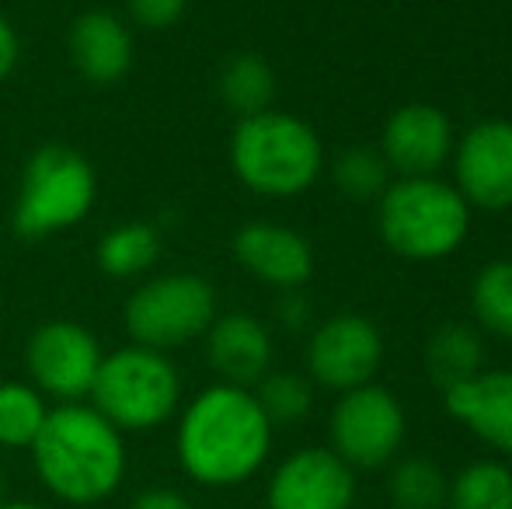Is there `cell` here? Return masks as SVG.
I'll return each instance as SVG.
<instances>
[{
  "label": "cell",
  "mask_w": 512,
  "mask_h": 509,
  "mask_svg": "<svg viewBox=\"0 0 512 509\" xmlns=\"http://www.w3.org/2000/svg\"><path fill=\"white\" fill-rule=\"evenodd\" d=\"M175 419L178 468L203 489L248 485L265 468L276 440V426L255 391L223 381L192 394Z\"/></svg>",
  "instance_id": "cell-1"
},
{
  "label": "cell",
  "mask_w": 512,
  "mask_h": 509,
  "mask_svg": "<svg viewBox=\"0 0 512 509\" xmlns=\"http://www.w3.org/2000/svg\"><path fill=\"white\" fill-rule=\"evenodd\" d=\"M39 485L63 506H98L119 492L129 471L126 433L88 401L49 408L28 447Z\"/></svg>",
  "instance_id": "cell-2"
},
{
  "label": "cell",
  "mask_w": 512,
  "mask_h": 509,
  "mask_svg": "<svg viewBox=\"0 0 512 509\" xmlns=\"http://www.w3.org/2000/svg\"><path fill=\"white\" fill-rule=\"evenodd\" d=\"M227 161L248 192L265 199H297L324 171L317 129L293 112L265 109L241 116L230 133Z\"/></svg>",
  "instance_id": "cell-3"
},
{
  "label": "cell",
  "mask_w": 512,
  "mask_h": 509,
  "mask_svg": "<svg viewBox=\"0 0 512 509\" xmlns=\"http://www.w3.org/2000/svg\"><path fill=\"white\" fill-rule=\"evenodd\" d=\"M471 206L436 175L394 178L377 199L380 241L405 262H443L471 234Z\"/></svg>",
  "instance_id": "cell-4"
},
{
  "label": "cell",
  "mask_w": 512,
  "mask_h": 509,
  "mask_svg": "<svg viewBox=\"0 0 512 509\" xmlns=\"http://www.w3.org/2000/svg\"><path fill=\"white\" fill-rule=\"evenodd\" d=\"M88 398L119 433H157L178 415L185 384L168 353L129 342L102 356Z\"/></svg>",
  "instance_id": "cell-5"
},
{
  "label": "cell",
  "mask_w": 512,
  "mask_h": 509,
  "mask_svg": "<svg viewBox=\"0 0 512 509\" xmlns=\"http://www.w3.org/2000/svg\"><path fill=\"white\" fill-rule=\"evenodd\" d=\"M98 199V175L81 150L42 143L21 168L11 227L25 241H46L74 231Z\"/></svg>",
  "instance_id": "cell-6"
},
{
  "label": "cell",
  "mask_w": 512,
  "mask_h": 509,
  "mask_svg": "<svg viewBox=\"0 0 512 509\" xmlns=\"http://www.w3.org/2000/svg\"><path fill=\"white\" fill-rule=\"evenodd\" d=\"M216 314L220 304L213 283L199 272L178 269L136 283L122 307V325L136 346L175 353L203 339Z\"/></svg>",
  "instance_id": "cell-7"
},
{
  "label": "cell",
  "mask_w": 512,
  "mask_h": 509,
  "mask_svg": "<svg viewBox=\"0 0 512 509\" xmlns=\"http://www.w3.org/2000/svg\"><path fill=\"white\" fill-rule=\"evenodd\" d=\"M328 433L331 450L352 471H373L398 457L408 436V415L391 387L370 381L338 394L328 419Z\"/></svg>",
  "instance_id": "cell-8"
},
{
  "label": "cell",
  "mask_w": 512,
  "mask_h": 509,
  "mask_svg": "<svg viewBox=\"0 0 512 509\" xmlns=\"http://www.w3.org/2000/svg\"><path fill=\"white\" fill-rule=\"evenodd\" d=\"M102 356V342L88 325L67 318L42 321L25 339L28 384L39 387L56 405L88 401Z\"/></svg>",
  "instance_id": "cell-9"
},
{
  "label": "cell",
  "mask_w": 512,
  "mask_h": 509,
  "mask_svg": "<svg viewBox=\"0 0 512 509\" xmlns=\"http://www.w3.org/2000/svg\"><path fill=\"white\" fill-rule=\"evenodd\" d=\"M384 363V335L363 314H331L307 339V377L328 391H352L373 381Z\"/></svg>",
  "instance_id": "cell-10"
},
{
  "label": "cell",
  "mask_w": 512,
  "mask_h": 509,
  "mask_svg": "<svg viewBox=\"0 0 512 509\" xmlns=\"http://www.w3.org/2000/svg\"><path fill=\"white\" fill-rule=\"evenodd\" d=\"M453 185L471 210H512V123L481 119L457 136L450 154Z\"/></svg>",
  "instance_id": "cell-11"
},
{
  "label": "cell",
  "mask_w": 512,
  "mask_h": 509,
  "mask_svg": "<svg viewBox=\"0 0 512 509\" xmlns=\"http://www.w3.org/2000/svg\"><path fill=\"white\" fill-rule=\"evenodd\" d=\"M356 471L331 447H300L272 468L265 509H352Z\"/></svg>",
  "instance_id": "cell-12"
},
{
  "label": "cell",
  "mask_w": 512,
  "mask_h": 509,
  "mask_svg": "<svg viewBox=\"0 0 512 509\" xmlns=\"http://www.w3.org/2000/svg\"><path fill=\"white\" fill-rule=\"evenodd\" d=\"M453 143L457 133L439 105L408 102L387 116L377 150L398 178H415L436 175L443 164H450Z\"/></svg>",
  "instance_id": "cell-13"
},
{
  "label": "cell",
  "mask_w": 512,
  "mask_h": 509,
  "mask_svg": "<svg viewBox=\"0 0 512 509\" xmlns=\"http://www.w3.org/2000/svg\"><path fill=\"white\" fill-rule=\"evenodd\" d=\"M234 262L272 290H304L314 276V248L300 231L276 220H248L230 241Z\"/></svg>",
  "instance_id": "cell-14"
},
{
  "label": "cell",
  "mask_w": 512,
  "mask_h": 509,
  "mask_svg": "<svg viewBox=\"0 0 512 509\" xmlns=\"http://www.w3.org/2000/svg\"><path fill=\"white\" fill-rule=\"evenodd\" d=\"M67 53L81 81L95 84V88L119 84L136 60L133 25L108 7H88L70 25Z\"/></svg>",
  "instance_id": "cell-15"
},
{
  "label": "cell",
  "mask_w": 512,
  "mask_h": 509,
  "mask_svg": "<svg viewBox=\"0 0 512 509\" xmlns=\"http://www.w3.org/2000/svg\"><path fill=\"white\" fill-rule=\"evenodd\" d=\"M203 346L216 381L237 387H255L276 360V342H272L269 325L248 311L216 314L203 335Z\"/></svg>",
  "instance_id": "cell-16"
},
{
  "label": "cell",
  "mask_w": 512,
  "mask_h": 509,
  "mask_svg": "<svg viewBox=\"0 0 512 509\" xmlns=\"http://www.w3.org/2000/svg\"><path fill=\"white\" fill-rule=\"evenodd\" d=\"M443 408L474 440L512 457V370L485 367L464 384L443 391Z\"/></svg>",
  "instance_id": "cell-17"
},
{
  "label": "cell",
  "mask_w": 512,
  "mask_h": 509,
  "mask_svg": "<svg viewBox=\"0 0 512 509\" xmlns=\"http://www.w3.org/2000/svg\"><path fill=\"white\" fill-rule=\"evenodd\" d=\"M485 370V332L467 321H443L425 339V374L439 391L464 384Z\"/></svg>",
  "instance_id": "cell-18"
},
{
  "label": "cell",
  "mask_w": 512,
  "mask_h": 509,
  "mask_svg": "<svg viewBox=\"0 0 512 509\" xmlns=\"http://www.w3.org/2000/svg\"><path fill=\"white\" fill-rule=\"evenodd\" d=\"M161 231L147 220H126L102 234L95 248V262L108 279H140L161 258Z\"/></svg>",
  "instance_id": "cell-19"
},
{
  "label": "cell",
  "mask_w": 512,
  "mask_h": 509,
  "mask_svg": "<svg viewBox=\"0 0 512 509\" xmlns=\"http://www.w3.org/2000/svg\"><path fill=\"white\" fill-rule=\"evenodd\" d=\"M216 95L237 119L265 112L276 102V70L258 53H234L216 74Z\"/></svg>",
  "instance_id": "cell-20"
},
{
  "label": "cell",
  "mask_w": 512,
  "mask_h": 509,
  "mask_svg": "<svg viewBox=\"0 0 512 509\" xmlns=\"http://www.w3.org/2000/svg\"><path fill=\"white\" fill-rule=\"evenodd\" d=\"M446 509H512V468L499 457L464 464L446 485Z\"/></svg>",
  "instance_id": "cell-21"
},
{
  "label": "cell",
  "mask_w": 512,
  "mask_h": 509,
  "mask_svg": "<svg viewBox=\"0 0 512 509\" xmlns=\"http://www.w3.org/2000/svg\"><path fill=\"white\" fill-rule=\"evenodd\" d=\"M471 311L481 332L512 342V258H492L474 272Z\"/></svg>",
  "instance_id": "cell-22"
},
{
  "label": "cell",
  "mask_w": 512,
  "mask_h": 509,
  "mask_svg": "<svg viewBox=\"0 0 512 509\" xmlns=\"http://www.w3.org/2000/svg\"><path fill=\"white\" fill-rule=\"evenodd\" d=\"M49 415L46 394L28 381H0V450H28Z\"/></svg>",
  "instance_id": "cell-23"
},
{
  "label": "cell",
  "mask_w": 512,
  "mask_h": 509,
  "mask_svg": "<svg viewBox=\"0 0 512 509\" xmlns=\"http://www.w3.org/2000/svg\"><path fill=\"white\" fill-rule=\"evenodd\" d=\"M446 471L429 457H401L387 475L394 509H446Z\"/></svg>",
  "instance_id": "cell-24"
},
{
  "label": "cell",
  "mask_w": 512,
  "mask_h": 509,
  "mask_svg": "<svg viewBox=\"0 0 512 509\" xmlns=\"http://www.w3.org/2000/svg\"><path fill=\"white\" fill-rule=\"evenodd\" d=\"M328 171L331 185L352 203H377L391 185V168L377 147H345Z\"/></svg>",
  "instance_id": "cell-25"
},
{
  "label": "cell",
  "mask_w": 512,
  "mask_h": 509,
  "mask_svg": "<svg viewBox=\"0 0 512 509\" xmlns=\"http://www.w3.org/2000/svg\"><path fill=\"white\" fill-rule=\"evenodd\" d=\"M251 391L272 426H297L314 408V381L293 370H269Z\"/></svg>",
  "instance_id": "cell-26"
},
{
  "label": "cell",
  "mask_w": 512,
  "mask_h": 509,
  "mask_svg": "<svg viewBox=\"0 0 512 509\" xmlns=\"http://www.w3.org/2000/svg\"><path fill=\"white\" fill-rule=\"evenodd\" d=\"M189 11V0H126V14L143 32H164Z\"/></svg>",
  "instance_id": "cell-27"
},
{
  "label": "cell",
  "mask_w": 512,
  "mask_h": 509,
  "mask_svg": "<svg viewBox=\"0 0 512 509\" xmlns=\"http://www.w3.org/2000/svg\"><path fill=\"white\" fill-rule=\"evenodd\" d=\"M129 509H196V503L171 485H150V489L136 492Z\"/></svg>",
  "instance_id": "cell-28"
},
{
  "label": "cell",
  "mask_w": 512,
  "mask_h": 509,
  "mask_svg": "<svg viewBox=\"0 0 512 509\" xmlns=\"http://www.w3.org/2000/svg\"><path fill=\"white\" fill-rule=\"evenodd\" d=\"M18 63H21V35L11 18L0 14V84L18 70Z\"/></svg>",
  "instance_id": "cell-29"
},
{
  "label": "cell",
  "mask_w": 512,
  "mask_h": 509,
  "mask_svg": "<svg viewBox=\"0 0 512 509\" xmlns=\"http://www.w3.org/2000/svg\"><path fill=\"white\" fill-rule=\"evenodd\" d=\"M307 318H310V304L304 300V293L283 290V297H279V321H283L290 332H300V328L307 325Z\"/></svg>",
  "instance_id": "cell-30"
},
{
  "label": "cell",
  "mask_w": 512,
  "mask_h": 509,
  "mask_svg": "<svg viewBox=\"0 0 512 509\" xmlns=\"http://www.w3.org/2000/svg\"><path fill=\"white\" fill-rule=\"evenodd\" d=\"M7 503V471H4V461H0V506Z\"/></svg>",
  "instance_id": "cell-31"
},
{
  "label": "cell",
  "mask_w": 512,
  "mask_h": 509,
  "mask_svg": "<svg viewBox=\"0 0 512 509\" xmlns=\"http://www.w3.org/2000/svg\"><path fill=\"white\" fill-rule=\"evenodd\" d=\"M0 509H46V506H39V503H25V499H18V503H4Z\"/></svg>",
  "instance_id": "cell-32"
}]
</instances>
